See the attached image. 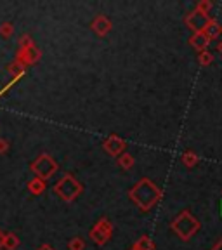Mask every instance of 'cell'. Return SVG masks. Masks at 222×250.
Wrapping results in <instances>:
<instances>
[{
	"mask_svg": "<svg viewBox=\"0 0 222 250\" xmlns=\"http://www.w3.org/2000/svg\"><path fill=\"white\" fill-rule=\"evenodd\" d=\"M129 196L141 210L148 212L163 198V191H161L160 188L156 186L151 179L144 177V179H141L139 183L130 189Z\"/></svg>",
	"mask_w": 222,
	"mask_h": 250,
	"instance_id": "cell-1",
	"label": "cell"
},
{
	"mask_svg": "<svg viewBox=\"0 0 222 250\" xmlns=\"http://www.w3.org/2000/svg\"><path fill=\"white\" fill-rule=\"evenodd\" d=\"M54 193L62 202L71 203L83 193V186L73 174H64V176L54 184Z\"/></svg>",
	"mask_w": 222,
	"mask_h": 250,
	"instance_id": "cell-2",
	"label": "cell"
},
{
	"mask_svg": "<svg viewBox=\"0 0 222 250\" xmlns=\"http://www.w3.org/2000/svg\"><path fill=\"white\" fill-rule=\"evenodd\" d=\"M170 228L181 240L187 242V240L191 238L193 234L200 229V223H198V219H196L189 210H182L174 221H172Z\"/></svg>",
	"mask_w": 222,
	"mask_h": 250,
	"instance_id": "cell-3",
	"label": "cell"
},
{
	"mask_svg": "<svg viewBox=\"0 0 222 250\" xmlns=\"http://www.w3.org/2000/svg\"><path fill=\"white\" fill-rule=\"evenodd\" d=\"M58 168H59L58 162L49 153H42V155H39L35 160L31 162V170H33L35 177H40L43 181L51 179L56 172H58Z\"/></svg>",
	"mask_w": 222,
	"mask_h": 250,
	"instance_id": "cell-4",
	"label": "cell"
},
{
	"mask_svg": "<svg viewBox=\"0 0 222 250\" xmlns=\"http://www.w3.org/2000/svg\"><path fill=\"white\" fill-rule=\"evenodd\" d=\"M89 236L96 245H99V247L106 245V243L111 240V236H113V224L104 217L99 219L98 223L92 226V229L89 231Z\"/></svg>",
	"mask_w": 222,
	"mask_h": 250,
	"instance_id": "cell-5",
	"label": "cell"
},
{
	"mask_svg": "<svg viewBox=\"0 0 222 250\" xmlns=\"http://www.w3.org/2000/svg\"><path fill=\"white\" fill-rule=\"evenodd\" d=\"M186 26L193 31V33H203V31L207 30V26L212 23V18L210 14H203L200 11H191L189 14L186 16Z\"/></svg>",
	"mask_w": 222,
	"mask_h": 250,
	"instance_id": "cell-6",
	"label": "cell"
},
{
	"mask_svg": "<svg viewBox=\"0 0 222 250\" xmlns=\"http://www.w3.org/2000/svg\"><path fill=\"white\" fill-rule=\"evenodd\" d=\"M125 148H127V143L117 134H109L104 139V143H102V149L109 156H115V158H118L121 153H125Z\"/></svg>",
	"mask_w": 222,
	"mask_h": 250,
	"instance_id": "cell-7",
	"label": "cell"
},
{
	"mask_svg": "<svg viewBox=\"0 0 222 250\" xmlns=\"http://www.w3.org/2000/svg\"><path fill=\"white\" fill-rule=\"evenodd\" d=\"M39 59H40V51H39V47L33 43V45H30V47L20 49L16 61L21 62V64L26 68V66H31V64H35V62H39Z\"/></svg>",
	"mask_w": 222,
	"mask_h": 250,
	"instance_id": "cell-8",
	"label": "cell"
},
{
	"mask_svg": "<svg viewBox=\"0 0 222 250\" xmlns=\"http://www.w3.org/2000/svg\"><path fill=\"white\" fill-rule=\"evenodd\" d=\"M90 28H92V31L96 33L98 37H106L111 31V28H113V24H111V21H109V18H106L104 14H99L94 18L92 24H90Z\"/></svg>",
	"mask_w": 222,
	"mask_h": 250,
	"instance_id": "cell-9",
	"label": "cell"
},
{
	"mask_svg": "<svg viewBox=\"0 0 222 250\" xmlns=\"http://www.w3.org/2000/svg\"><path fill=\"white\" fill-rule=\"evenodd\" d=\"M189 43H191L198 52H203V51H207V47L210 45V40H208V37L205 35V33H193L191 39H189Z\"/></svg>",
	"mask_w": 222,
	"mask_h": 250,
	"instance_id": "cell-10",
	"label": "cell"
},
{
	"mask_svg": "<svg viewBox=\"0 0 222 250\" xmlns=\"http://www.w3.org/2000/svg\"><path fill=\"white\" fill-rule=\"evenodd\" d=\"M28 191L31 193V195H42L43 191H45V181L40 179V177H33L31 181H28Z\"/></svg>",
	"mask_w": 222,
	"mask_h": 250,
	"instance_id": "cell-11",
	"label": "cell"
},
{
	"mask_svg": "<svg viewBox=\"0 0 222 250\" xmlns=\"http://www.w3.org/2000/svg\"><path fill=\"white\" fill-rule=\"evenodd\" d=\"M203 33H205V35L208 37V40L212 42V40H217L219 37L222 35V26H221V24H219L215 20H212V23L208 24L207 30L203 31Z\"/></svg>",
	"mask_w": 222,
	"mask_h": 250,
	"instance_id": "cell-12",
	"label": "cell"
},
{
	"mask_svg": "<svg viewBox=\"0 0 222 250\" xmlns=\"http://www.w3.org/2000/svg\"><path fill=\"white\" fill-rule=\"evenodd\" d=\"M130 250H155V242L144 234V236H141V238L134 243Z\"/></svg>",
	"mask_w": 222,
	"mask_h": 250,
	"instance_id": "cell-13",
	"label": "cell"
},
{
	"mask_svg": "<svg viewBox=\"0 0 222 250\" xmlns=\"http://www.w3.org/2000/svg\"><path fill=\"white\" fill-rule=\"evenodd\" d=\"M198 160H200L198 155H196L195 151H191V149H189V151H184L182 156H181V162H182L184 167H187V168L195 167V165L198 164Z\"/></svg>",
	"mask_w": 222,
	"mask_h": 250,
	"instance_id": "cell-14",
	"label": "cell"
},
{
	"mask_svg": "<svg viewBox=\"0 0 222 250\" xmlns=\"http://www.w3.org/2000/svg\"><path fill=\"white\" fill-rule=\"evenodd\" d=\"M117 164H118V167H121L123 170H129V168L134 167L136 160H134V156L130 155V153H121L117 158Z\"/></svg>",
	"mask_w": 222,
	"mask_h": 250,
	"instance_id": "cell-15",
	"label": "cell"
},
{
	"mask_svg": "<svg viewBox=\"0 0 222 250\" xmlns=\"http://www.w3.org/2000/svg\"><path fill=\"white\" fill-rule=\"evenodd\" d=\"M20 238L16 233H5L4 236V250H16L20 247Z\"/></svg>",
	"mask_w": 222,
	"mask_h": 250,
	"instance_id": "cell-16",
	"label": "cell"
},
{
	"mask_svg": "<svg viewBox=\"0 0 222 250\" xmlns=\"http://www.w3.org/2000/svg\"><path fill=\"white\" fill-rule=\"evenodd\" d=\"M7 71H9V75L12 77V80H20V78L23 77V73H24V66L21 64V62L14 61L7 66Z\"/></svg>",
	"mask_w": 222,
	"mask_h": 250,
	"instance_id": "cell-17",
	"label": "cell"
},
{
	"mask_svg": "<svg viewBox=\"0 0 222 250\" xmlns=\"http://www.w3.org/2000/svg\"><path fill=\"white\" fill-rule=\"evenodd\" d=\"M198 62H200V64H202V66H210L212 62H214V54H212V52H208V51L200 52V56H198Z\"/></svg>",
	"mask_w": 222,
	"mask_h": 250,
	"instance_id": "cell-18",
	"label": "cell"
},
{
	"mask_svg": "<svg viewBox=\"0 0 222 250\" xmlns=\"http://www.w3.org/2000/svg\"><path fill=\"white\" fill-rule=\"evenodd\" d=\"M68 249L70 250H85V242H83L80 236H75V238H71L70 243H68Z\"/></svg>",
	"mask_w": 222,
	"mask_h": 250,
	"instance_id": "cell-19",
	"label": "cell"
},
{
	"mask_svg": "<svg viewBox=\"0 0 222 250\" xmlns=\"http://www.w3.org/2000/svg\"><path fill=\"white\" fill-rule=\"evenodd\" d=\"M212 7H214V4H212L210 0H200L198 4H196V11L203 12V14H208Z\"/></svg>",
	"mask_w": 222,
	"mask_h": 250,
	"instance_id": "cell-20",
	"label": "cell"
},
{
	"mask_svg": "<svg viewBox=\"0 0 222 250\" xmlns=\"http://www.w3.org/2000/svg\"><path fill=\"white\" fill-rule=\"evenodd\" d=\"M12 33H14L12 23H2V26H0V35L4 37V39H11Z\"/></svg>",
	"mask_w": 222,
	"mask_h": 250,
	"instance_id": "cell-21",
	"label": "cell"
},
{
	"mask_svg": "<svg viewBox=\"0 0 222 250\" xmlns=\"http://www.w3.org/2000/svg\"><path fill=\"white\" fill-rule=\"evenodd\" d=\"M33 40H31V37L30 35H23L20 39V49H24V47H30V45H33Z\"/></svg>",
	"mask_w": 222,
	"mask_h": 250,
	"instance_id": "cell-22",
	"label": "cell"
},
{
	"mask_svg": "<svg viewBox=\"0 0 222 250\" xmlns=\"http://www.w3.org/2000/svg\"><path fill=\"white\" fill-rule=\"evenodd\" d=\"M9 148H11L9 141L4 139V137H0V155H5V153L9 151Z\"/></svg>",
	"mask_w": 222,
	"mask_h": 250,
	"instance_id": "cell-23",
	"label": "cell"
},
{
	"mask_svg": "<svg viewBox=\"0 0 222 250\" xmlns=\"http://www.w3.org/2000/svg\"><path fill=\"white\" fill-rule=\"evenodd\" d=\"M37 250H54V247H52V245H49V243H43V245H40Z\"/></svg>",
	"mask_w": 222,
	"mask_h": 250,
	"instance_id": "cell-24",
	"label": "cell"
},
{
	"mask_svg": "<svg viewBox=\"0 0 222 250\" xmlns=\"http://www.w3.org/2000/svg\"><path fill=\"white\" fill-rule=\"evenodd\" d=\"M4 236H5V233L0 229V249H4Z\"/></svg>",
	"mask_w": 222,
	"mask_h": 250,
	"instance_id": "cell-25",
	"label": "cell"
},
{
	"mask_svg": "<svg viewBox=\"0 0 222 250\" xmlns=\"http://www.w3.org/2000/svg\"><path fill=\"white\" fill-rule=\"evenodd\" d=\"M212 250H222V240H221V242L215 243V245L212 247Z\"/></svg>",
	"mask_w": 222,
	"mask_h": 250,
	"instance_id": "cell-26",
	"label": "cell"
},
{
	"mask_svg": "<svg viewBox=\"0 0 222 250\" xmlns=\"http://www.w3.org/2000/svg\"><path fill=\"white\" fill-rule=\"evenodd\" d=\"M217 52L222 54V40H219V43H217Z\"/></svg>",
	"mask_w": 222,
	"mask_h": 250,
	"instance_id": "cell-27",
	"label": "cell"
}]
</instances>
